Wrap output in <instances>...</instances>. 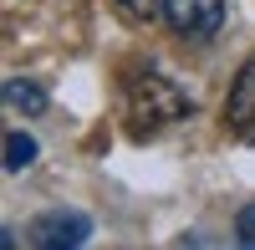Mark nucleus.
Masks as SVG:
<instances>
[{"label": "nucleus", "instance_id": "1", "mask_svg": "<svg viewBox=\"0 0 255 250\" xmlns=\"http://www.w3.org/2000/svg\"><path fill=\"white\" fill-rule=\"evenodd\" d=\"M194 113V97H189L179 82H168L158 72H143L128 82V123H133L138 133H153V128H168V123H179Z\"/></svg>", "mask_w": 255, "mask_h": 250}, {"label": "nucleus", "instance_id": "2", "mask_svg": "<svg viewBox=\"0 0 255 250\" xmlns=\"http://www.w3.org/2000/svg\"><path fill=\"white\" fill-rule=\"evenodd\" d=\"M163 20L184 41H204L225 26V0H163Z\"/></svg>", "mask_w": 255, "mask_h": 250}, {"label": "nucleus", "instance_id": "3", "mask_svg": "<svg viewBox=\"0 0 255 250\" xmlns=\"http://www.w3.org/2000/svg\"><path fill=\"white\" fill-rule=\"evenodd\" d=\"M92 220L87 215H41L31 225V245L36 250H67V245H87Z\"/></svg>", "mask_w": 255, "mask_h": 250}, {"label": "nucleus", "instance_id": "4", "mask_svg": "<svg viewBox=\"0 0 255 250\" xmlns=\"http://www.w3.org/2000/svg\"><path fill=\"white\" fill-rule=\"evenodd\" d=\"M225 123L230 128H255V61H245L240 77H235V87H230Z\"/></svg>", "mask_w": 255, "mask_h": 250}, {"label": "nucleus", "instance_id": "5", "mask_svg": "<svg viewBox=\"0 0 255 250\" xmlns=\"http://www.w3.org/2000/svg\"><path fill=\"white\" fill-rule=\"evenodd\" d=\"M5 108L10 113H26V118H41V113H46V92H41V82L10 77L5 82Z\"/></svg>", "mask_w": 255, "mask_h": 250}, {"label": "nucleus", "instance_id": "6", "mask_svg": "<svg viewBox=\"0 0 255 250\" xmlns=\"http://www.w3.org/2000/svg\"><path fill=\"white\" fill-rule=\"evenodd\" d=\"M36 158V138L31 133H5V174H20Z\"/></svg>", "mask_w": 255, "mask_h": 250}, {"label": "nucleus", "instance_id": "7", "mask_svg": "<svg viewBox=\"0 0 255 250\" xmlns=\"http://www.w3.org/2000/svg\"><path fill=\"white\" fill-rule=\"evenodd\" d=\"M118 10H128L133 20H148L153 10H163V0H118Z\"/></svg>", "mask_w": 255, "mask_h": 250}, {"label": "nucleus", "instance_id": "8", "mask_svg": "<svg viewBox=\"0 0 255 250\" xmlns=\"http://www.w3.org/2000/svg\"><path fill=\"white\" fill-rule=\"evenodd\" d=\"M235 235H240V245H255V204H245V210H240Z\"/></svg>", "mask_w": 255, "mask_h": 250}]
</instances>
